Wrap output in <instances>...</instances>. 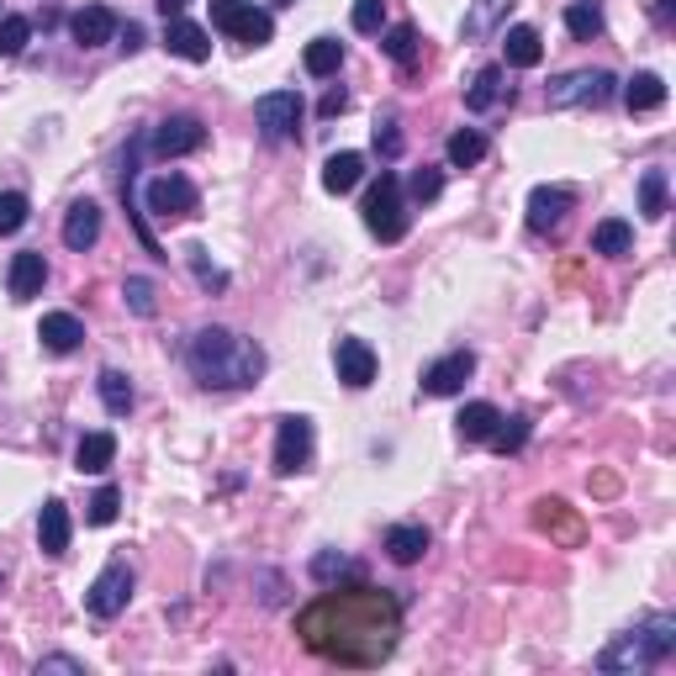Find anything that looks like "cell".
I'll return each mask as SVG.
<instances>
[{
  "mask_svg": "<svg viewBox=\"0 0 676 676\" xmlns=\"http://www.w3.org/2000/svg\"><path fill=\"white\" fill-rule=\"evenodd\" d=\"M296 634L307 651L334 666L376 672L402 645V603L387 587H370V581H349V587L334 581L317 603L296 613Z\"/></svg>",
  "mask_w": 676,
  "mask_h": 676,
  "instance_id": "6da1fadb",
  "label": "cell"
},
{
  "mask_svg": "<svg viewBox=\"0 0 676 676\" xmlns=\"http://www.w3.org/2000/svg\"><path fill=\"white\" fill-rule=\"evenodd\" d=\"M186 365H191V376L207 391H243V387H260L270 360L254 338L212 323V328H196L191 349H186Z\"/></svg>",
  "mask_w": 676,
  "mask_h": 676,
  "instance_id": "7a4b0ae2",
  "label": "cell"
},
{
  "mask_svg": "<svg viewBox=\"0 0 676 676\" xmlns=\"http://www.w3.org/2000/svg\"><path fill=\"white\" fill-rule=\"evenodd\" d=\"M672 651H676V619L672 613H655L651 624L619 634V640L598 655V666H603V672H645V666H661Z\"/></svg>",
  "mask_w": 676,
  "mask_h": 676,
  "instance_id": "3957f363",
  "label": "cell"
},
{
  "mask_svg": "<svg viewBox=\"0 0 676 676\" xmlns=\"http://www.w3.org/2000/svg\"><path fill=\"white\" fill-rule=\"evenodd\" d=\"M360 212H365V228H370L381 243H402V239H408L412 218H408V207H402V186H397V175H381V180L365 191Z\"/></svg>",
  "mask_w": 676,
  "mask_h": 676,
  "instance_id": "277c9868",
  "label": "cell"
},
{
  "mask_svg": "<svg viewBox=\"0 0 676 676\" xmlns=\"http://www.w3.org/2000/svg\"><path fill=\"white\" fill-rule=\"evenodd\" d=\"M212 27L228 32V38H239V43H249V49H265L270 38H275L270 11H260L254 0H212Z\"/></svg>",
  "mask_w": 676,
  "mask_h": 676,
  "instance_id": "5b68a950",
  "label": "cell"
},
{
  "mask_svg": "<svg viewBox=\"0 0 676 676\" xmlns=\"http://www.w3.org/2000/svg\"><path fill=\"white\" fill-rule=\"evenodd\" d=\"M613 85H619V80H613L608 70H571L550 85V106H556V112H571V106H603V101H613Z\"/></svg>",
  "mask_w": 676,
  "mask_h": 676,
  "instance_id": "8992f818",
  "label": "cell"
},
{
  "mask_svg": "<svg viewBox=\"0 0 676 676\" xmlns=\"http://www.w3.org/2000/svg\"><path fill=\"white\" fill-rule=\"evenodd\" d=\"M144 201H148V212L154 218H196L201 212V191H196L186 175H159V180H148V191H144Z\"/></svg>",
  "mask_w": 676,
  "mask_h": 676,
  "instance_id": "52a82bcc",
  "label": "cell"
},
{
  "mask_svg": "<svg viewBox=\"0 0 676 676\" xmlns=\"http://www.w3.org/2000/svg\"><path fill=\"white\" fill-rule=\"evenodd\" d=\"M302 96L296 91H270V96L254 101V122H260V133H265L270 144H286L296 138V127H302Z\"/></svg>",
  "mask_w": 676,
  "mask_h": 676,
  "instance_id": "ba28073f",
  "label": "cell"
},
{
  "mask_svg": "<svg viewBox=\"0 0 676 676\" xmlns=\"http://www.w3.org/2000/svg\"><path fill=\"white\" fill-rule=\"evenodd\" d=\"M313 465V418L291 412L281 418V434H275V476H296Z\"/></svg>",
  "mask_w": 676,
  "mask_h": 676,
  "instance_id": "9c48e42d",
  "label": "cell"
},
{
  "mask_svg": "<svg viewBox=\"0 0 676 676\" xmlns=\"http://www.w3.org/2000/svg\"><path fill=\"white\" fill-rule=\"evenodd\" d=\"M133 603V566L127 560H112L96 581H91V592H85V608L96 613V619H117L122 608Z\"/></svg>",
  "mask_w": 676,
  "mask_h": 676,
  "instance_id": "30bf717a",
  "label": "cell"
},
{
  "mask_svg": "<svg viewBox=\"0 0 676 676\" xmlns=\"http://www.w3.org/2000/svg\"><path fill=\"white\" fill-rule=\"evenodd\" d=\"M201 144H207V127H201V117H165L159 127H154V138H148V148H154L159 159L196 154Z\"/></svg>",
  "mask_w": 676,
  "mask_h": 676,
  "instance_id": "8fae6325",
  "label": "cell"
},
{
  "mask_svg": "<svg viewBox=\"0 0 676 676\" xmlns=\"http://www.w3.org/2000/svg\"><path fill=\"white\" fill-rule=\"evenodd\" d=\"M471 376H476V355H471V349H455V355H444V360H434L423 370V391H429V397H455Z\"/></svg>",
  "mask_w": 676,
  "mask_h": 676,
  "instance_id": "7c38bea8",
  "label": "cell"
},
{
  "mask_svg": "<svg viewBox=\"0 0 676 676\" xmlns=\"http://www.w3.org/2000/svg\"><path fill=\"white\" fill-rule=\"evenodd\" d=\"M334 365H338V381L355 387V391H365L370 381H376V349H370L365 338H338Z\"/></svg>",
  "mask_w": 676,
  "mask_h": 676,
  "instance_id": "4fadbf2b",
  "label": "cell"
},
{
  "mask_svg": "<svg viewBox=\"0 0 676 676\" xmlns=\"http://www.w3.org/2000/svg\"><path fill=\"white\" fill-rule=\"evenodd\" d=\"M6 286H11V302H32V296H43V286H49V260H43L38 249H22V254H11Z\"/></svg>",
  "mask_w": 676,
  "mask_h": 676,
  "instance_id": "5bb4252c",
  "label": "cell"
},
{
  "mask_svg": "<svg viewBox=\"0 0 676 676\" xmlns=\"http://www.w3.org/2000/svg\"><path fill=\"white\" fill-rule=\"evenodd\" d=\"M571 207H577V196L566 191V186H534L529 191V228L534 233H556Z\"/></svg>",
  "mask_w": 676,
  "mask_h": 676,
  "instance_id": "9a60e30c",
  "label": "cell"
},
{
  "mask_svg": "<svg viewBox=\"0 0 676 676\" xmlns=\"http://www.w3.org/2000/svg\"><path fill=\"white\" fill-rule=\"evenodd\" d=\"M165 49L175 53V59H186V64H207V59H212V32L186 22V17H175L165 32Z\"/></svg>",
  "mask_w": 676,
  "mask_h": 676,
  "instance_id": "2e32d148",
  "label": "cell"
},
{
  "mask_svg": "<svg viewBox=\"0 0 676 676\" xmlns=\"http://www.w3.org/2000/svg\"><path fill=\"white\" fill-rule=\"evenodd\" d=\"M70 32L80 49H101V43H112L117 38V17L106 11V6H80L70 17Z\"/></svg>",
  "mask_w": 676,
  "mask_h": 676,
  "instance_id": "e0dca14e",
  "label": "cell"
},
{
  "mask_svg": "<svg viewBox=\"0 0 676 676\" xmlns=\"http://www.w3.org/2000/svg\"><path fill=\"white\" fill-rule=\"evenodd\" d=\"M513 6H518V0H476V6L465 11V22H460V38H465V43H482V38H492L497 27H507Z\"/></svg>",
  "mask_w": 676,
  "mask_h": 676,
  "instance_id": "ac0fdd59",
  "label": "cell"
},
{
  "mask_svg": "<svg viewBox=\"0 0 676 676\" xmlns=\"http://www.w3.org/2000/svg\"><path fill=\"white\" fill-rule=\"evenodd\" d=\"M96 239H101V207L96 201H74L64 212V243L74 254H85V249H96Z\"/></svg>",
  "mask_w": 676,
  "mask_h": 676,
  "instance_id": "d6986e66",
  "label": "cell"
},
{
  "mask_svg": "<svg viewBox=\"0 0 676 676\" xmlns=\"http://www.w3.org/2000/svg\"><path fill=\"white\" fill-rule=\"evenodd\" d=\"M38 338H43L49 355H74L80 338H85V328H80V317L74 313H49L43 323H38Z\"/></svg>",
  "mask_w": 676,
  "mask_h": 676,
  "instance_id": "ffe728a7",
  "label": "cell"
},
{
  "mask_svg": "<svg viewBox=\"0 0 676 676\" xmlns=\"http://www.w3.org/2000/svg\"><path fill=\"white\" fill-rule=\"evenodd\" d=\"M38 545H43V556H64L70 550V507L59 503H43V513H38Z\"/></svg>",
  "mask_w": 676,
  "mask_h": 676,
  "instance_id": "44dd1931",
  "label": "cell"
},
{
  "mask_svg": "<svg viewBox=\"0 0 676 676\" xmlns=\"http://www.w3.org/2000/svg\"><path fill=\"white\" fill-rule=\"evenodd\" d=\"M365 180V154H355V148H344V154H328V165H323V191H355Z\"/></svg>",
  "mask_w": 676,
  "mask_h": 676,
  "instance_id": "7402d4cb",
  "label": "cell"
},
{
  "mask_svg": "<svg viewBox=\"0 0 676 676\" xmlns=\"http://www.w3.org/2000/svg\"><path fill=\"white\" fill-rule=\"evenodd\" d=\"M112 460H117V434H85L80 439V450H74V465L85 471V476H101V471H112Z\"/></svg>",
  "mask_w": 676,
  "mask_h": 676,
  "instance_id": "603a6c76",
  "label": "cell"
},
{
  "mask_svg": "<svg viewBox=\"0 0 676 676\" xmlns=\"http://www.w3.org/2000/svg\"><path fill=\"white\" fill-rule=\"evenodd\" d=\"M503 96H507L503 64H486V70H476V80H471V91H465V106H471V112H492V106H497Z\"/></svg>",
  "mask_w": 676,
  "mask_h": 676,
  "instance_id": "cb8c5ba5",
  "label": "cell"
},
{
  "mask_svg": "<svg viewBox=\"0 0 676 676\" xmlns=\"http://www.w3.org/2000/svg\"><path fill=\"white\" fill-rule=\"evenodd\" d=\"M96 391H101V402H106V412H112V418H127V412H133V402H138V397H133V381H127L122 370H112V365L96 376Z\"/></svg>",
  "mask_w": 676,
  "mask_h": 676,
  "instance_id": "d4e9b609",
  "label": "cell"
},
{
  "mask_svg": "<svg viewBox=\"0 0 676 676\" xmlns=\"http://www.w3.org/2000/svg\"><path fill=\"white\" fill-rule=\"evenodd\" d=\"M387 550L397 566H412V560H423V550H429V529L423 524H397L387 534Z\"/></svg>",
  "mask_w": 676,
  "mask_h": 676,
  "instance_id": "484cf974",
  "label": "cell"
},
{
  "mask_svg": "<svg viewBox=\"0 0 676 676\" xmlns=\"http://www.w3.org/2000/svg\"><path fill=\"white\" fill-rule=\"evenodd\" d=\"M624 106L629 112H655V106H666V80H661V74H634V80H629L624 85Z\"/></svg>",
  "mask_w": 676,
  "mask_h": 676,
  "instance_id": "4316f807",
  "label": "cell"
},
{
  "mask_svg": "<svg viewBox=\"0 0 676 676\" xmlns=\"http://www.w3.org/2000/svg\"><path fill=\"white\" fill-rule=\"evenodd\" d=\"M566 32H571L577 43L603 38V6H598V0H571V6H566Z\"/></svg>",
  "mask_w": 676,
  "mask_h": 676,
  "instance_id": "83f0119b",
  "label": "cell"
},
{
  "mask_svg": "<svg viewBox=\"0 0 676 676\" xmlns=\"http://www.w3.org/2000/svg\"><path fill=\"white\" fill-rule=\"evenodd\" d=\"M507 64L513 70H534L539 59H545V43H539V32L534 27H507Z\"/></svg>",
  "mask_w": 676,
  "mask_h": 676,
  "instance_id": "f1b7e54d",
  "label": "cell"
},
{
  "mask_svg": "<svg viewBox=\"0 0 676 676\" xmlns=\"http://www.w3.org/2000/svg\"><path fill=\"white\" fill-rule=\"evenodd\" d=\"M592 249L598 254H608V260H624L629 249H634V228H629L624 218H608L592 228Z\"/></svg>",
  "mask_w": 676,
  "mask_h": 676,
  "instance_id": "f546056e",
  "label": "cell"
},
{
  "mask_svg": "<svg viewBox=\"0 0 676 676\" xmlns=\"http://www.w3.org/2000/svg\"><path fill=\"white\" fill-rule=\"evenodd\" d=\"M497 418H503V412L492 408V402H471V408L455 418L460 439H465V444H486V439H492V429H497Z\"/></svg>",
  "mask_w": 676,
  "mask_h": 676,
  "instance_id": "4dcf8cb0",
  "label": "cell"
},
{
  "mask_svg": "<svg viewBox=\"0 0 676 676\" xmlns=\"http://www.w3.org/2000/svg\"><path fill=\"white\" fill-rule=\"evenodd\" d=\"M444 154H450V165L455 169H471V165H482L486 159V138L476 133V127H460V133H450Z\"/></svg>",
  "mask_w": 676,
  "mask_h": 676,
  "instance_id": "1f68e13d",
  "label": "cell"
},
{
  "mask_svg": "<svg viewBox=\"0 0 676 676\" xmlns=\"http://www.w3.org/2000/svg\"><path fill=\"white\" fill-rule=\"evenodd\" d=\"M186 265H191V275H196V286H201V291H212V296H222V291H228V270L212 265V254H207L201 243H191V249H186Z\"/></svg>",
  "mask_w": 676,
  "mask_h": 676,
  "instance_id": "d6a6232c",
  "label": "cell"
},
{
  "mask_svg": "<svg viewBox=\"0 0 676 676\" xmlns=\"http://www.w3.org/2000/svg\"><path fill=\"white\" fill-rule=\"evenodd\" d=\"M529 434H534L529 418H497V429H492V439H486V444H492L497 455H518V450L529 444Z\"/></svg>",
  "mask_w": 676,
  "mask_h": 676,
  "instance_id": "836d02e7",
  "label": "cell"
},
{
  "mask_svg": "<svg viewBox=\"0 0 676 676\" xmlns=\"http://www.w3.org/2000/svg\"><path fill=\"white\" fill-rule=\"evenodd\" d=\"M338 64H344V43H338V38H313V43H307V74H313V80L338 74Z\"/></svg>",
  "mask_w": 676,
  "mask_h": 676,
  "instance_id": "e575fe53",
  "label": "cell"
},
{
  "mask_svg": "<svg viewBox=\"0 0 676 676\" xmlns=\"http://www.w3.org/2000/svg\"><path fill=\"white\" fill-rule=\"evenodd\" d=\"M640 212L651 222L666 218V169H645L640 175Z\"/></svg>",
  "mask_w": 676,
  "mask_h": 676,
  "instance_id": "d590c367",
  "label": "cell"
},
{
  "mask_svg": "<svg viewBox=\"0 0 676 676\" xmlns=\"http://www.w3.org/2000/svg\"><path fill=\"white\" fill-rule=\"evenodd\" d=\"M381 49H387L391 59H397V64H402V70H412V64H418V27H412V22L391 27L387 38H381Z\"/></svg>",
  "mask_w": 676,
  "mask_h": 676,
  "instance_id": "8d00e7d4",
  "label": "cell"
},
{
  "mask_svg": "<svg viewBox=\"0 0 676 676\" xmlns=\"http://www.w3.org/2000/svg\"><path fill=\"white\" fill-rule=\"evenodd\" d=\"M313 577L323 581V587H334V581H349V577H360V571H355V560H344L338 550H317V556H313Z\"/></svg>",
  "mask_w": 676,
  "mask_h": 676,
  "instance_id": "74e56055",
  "label": "cell"
},
{
  "mask_svg": "<svg viewBox=\"0 0 676 676\" xmlns=\"http://www.w3.org/2000/svg\"><path fill=\"white\" fill-rule=\"evenodd\" d=\"M27 196L22 191H0V239H11V233H22L27 228Z\"/></svg>",
  "mask_w": 676,
  "mask_h": 676,
  "instance_id": "f35d334b",
  "label": "cell"
},
{
  "mask_svg": "<svg viewBox=\"0 0 676 676\" xmlns=\"http://www.w3.org/2000/svg\"><path fill=\"white\" fill-rule=\"evenodd\" d=\"M117 513H122V492H117V486H101L96 497L85 503V518H91L96 529H106V524H117Z\"/></svg>",
  "mask_w": 676,
  "mask_h": 676,
  "instance_id": "ab89813d",
  "label": "cell"
},
{
  "mask_svg": "<svg viewBox=\"0 0 676 676\" xmlns=\"http://www.w3.org/2000/svg\"><path fill=\"white\" fill-rule=\"evenodd\" d=\"M32 38V22L27 17H0V59H17Z\"/></svg>",
  "mask_w": 676,
  "mask_h": 676,
  "instance_id": "60d3db41",
  "label": "cell"
},
{
  "mask_svg": "<svg viewBox=\"0 0 676 676\" xmlns=\"http://www.w3.org/2000/svg\"><path fill=\"white\" fill-rule=\"evenodd\" d=\"M122 296H127V307H133L138 317H154V313H159V302H154V281H148V275H127Z\"/></svg>",
  "mask_w": 676,
  "mask_h": 676,
  "instance_id": "b9f144b4",
  "label": "cell"
},
{
  "mask_svg": "<svg viewBox=\"0 0 676 676\" xmlns=\"http://www.w3.org/2000/svg\"><path fill=\"white\" fill-rule=\"evenodd\" d=\"M381 22H387V0H355V32L376 38Z\"/></svg>",
  "mask_w": 676,
  "mask_h": 676,
  "instance_id": "7bdbcfd3",
  "label": "cell"
},
{
  "mask_svg": "<svg viewBox=\"0 0 676 676\" xmlns=\"http://www.w3.org/2000/svg\"><path fill=\"white\" fill-rule=\"evenodd\" d=\"M439 191H444V175H439V169H418V175L408 180L412 201H439Z\"/></svg>",
  "mask_w": 676,
  "mask_h": 676,
  "instance_id": "ee69618b",
  "label": "cell"
},
{
  "mask_svg": "<svg viewBox=\"0 0 676 676\" xmlns=\"http://www.w3.org/2000/svg\"><path fill=\"white\" fill-rule=\"evenodd\" d=\"M376 148H381L387 159H397V154H402V133H397V117H381V122H376Z\"/></svg>",
  "mask_w": 676,
  "mask_h": 676,
  "instance_id": "f6af8a7d",
  "label": "cell"
},
{
  "mask_svg": "<svg viewBox=\"0 0 676 676\" xmlns=\"http://www.w3.org/2000/svg\"><path fill=\"white\" fill-rule=\"evenodd\" d=\"M38 672H74V676H85V661H74V655H43V661H38Z\"/></svg>",
  "mask_w": 676,
  "mask_h": 676,
  "instance_id": "bcb514c9",
  "label": "cell"
},
{
  "mask_svg": "<svg viewBox=\"0 0 676 676\" xmlns=\"http://www.w3.org/2000/svg\"><path fill=\"white\" fill-rule=\"evenodd\" d=\"M344 106H349V91H328V96H323V106H317V112H323V117H338Z\"/></svg>",
  "mask_w": 676,
  "mask_h": 676,
  "instance_id": "7dc6e473",
  "label": "cell"
},
{
  "mask_svg": "<svg viewBox=\"0 0 676 676\" xmlns=\"http://www.w3.org/2000/svg\"><path fill=\"white\" fill-rule=\"evenodd\" d=\"M122 49H127V53L144 49V27H138V22H127V43H122Z\"/></svg>",
  "mask_w": 676,
  "mask_h": 676,
  "instance_id": "c3c4849f",
  "label": "cell"
},
{
  "mask_svg": "<svg viewBox=\"0 0 676 676\" xmlns=\"http://www.w3.org/2000/svg\"><path fill=\"white\" fill-rule=\"evenodd\" d=\"M186 6H191V0H159V17H165V22H175Z\"/></svg>",
  "mask_w": 676,
  "mask_h": 676,
  "instance_id": "681fc988",
  "label": "cell"
}]
</instances>
